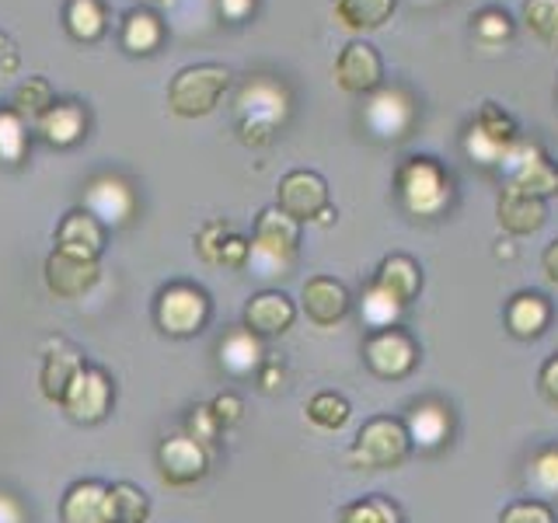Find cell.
Masks as SVG:
<instances>
[{
  "label": "cell",
  "mask_w": 558,
  "mask_h": 523,
  "mask_svg": "<svg viewBox=\"0 0 558 523\" xmlns=\"http://www.w3.org/2000/svg\"><path fill=\"white\" fill-rule=\"evenodd\" d=\"M234 112H238V133L244 144L266 147L272 144V136L283 130V122L290 115V95L276 77L258 74L238 92Z\"/></svg>",
  "instance_id": "6da1fadb"
},
{
  "label": "cell",
  "mask_w": 558,
  "mask_h": 523,
  "mask_svg": "<svg viewBox=\"0 0 558 523\" xmlns=\"http://www.w3.org/2000/svg\"><path fill=\"white\" fill-rule=\"evenodd\" d=\"M231 92V70L220 63L182 66L168 84V109L182 119L209 115Z\"/></svg>",
  "instance_id": "7a4b0ae2"
},
{
  "label": "cell",
  "mask_w": 558,
  "mask_h": 523,
  "mask_svg": "<svg viewBox=\"0 0 558 523\" xmlns=\"http://www.w3.org/2000/svg\"><path fill=\"white\" fill-rule=\"evenodd\" d=\"M398 192L409 214L415 217H440L453 199L450 174L433 161V157H409L398 168Z\"/></svg>",
  "instance_id": "3957f363"
},
{
  "label": "cell",
  "mask_w": 558,
  "mask_h": 523,
  "mask_svg": "<svg viewBox=\"0 0 558 523\" xmlns=\"http://www.w3.org/2000/svg\"><path fill=\"white\" fill-rule=\"evenodd\" d=\"M409 450H412L409 426L401 418L377 415L356 433L353 447H349V464L363 471H388L405 461Z\"/></svg>",
  "instance_id": "277c9868"
},
{
  "label": "cell",
  "mask_w": 558,
  "mask_h": 523,
  "mask_svg": "<svg viewBox=\"0 0 558 523\" xmlns=\"http://www.w3.org/2000/svg\"><path fill=\"white\" fill-rule=\"evenodd\" d=\"M296 244H301V223L279 206H266L255 220L248 266H258L262 276H283V269L296 258Z\"/></svg>",
  "instance_id": "5b68a950"
},
{
  "label": "cell",
  "mask_w": 558,
  "mask_h": 523,
  "mask_svg": "<svg viewBox=\"0 0 558 523\" xmlns=\"http://www.w3.org/2000/svg\"><path fill=\"white\" fill-rule=\"evenodd\" d=\"M209 293L196 283H168L154 301V321L171 339L199 336L209 321Z\"/></svg>",
  "instance_id": "8992f818"
},
{
  "label": "cell",
  "mask_w": 558,
  "mask_h": 523,
  "mask_svg": "<svg viewBox=\"0 0 558 523\" xmlns=\"http://www.w3.org/2000/svg\"><path fill=\"white\" fill-rule=\"evenodd\" d=\"M499 171L506 174V188L527 192V196H541V199L558 192V168H551V161L534 144L513 139L510 150L502 154Z\"/></svg>",
  "instance_id": "52a82bcc"
},
{
  "label": "cell",
  "mask_w": 558,
  "mask_h": 523,
  "mask_svg": "<svg viewBox=\"0 0 558 523\" xmlns=\"http://www.w3.org/2000/svg\"><path fill=\"white\" fill-rule=\"evenodd\" d=\"M112 401H116V384H112V377L105 374L101 366H87L84 363V370L66 388L60 405H63V412L70 418H74V423L95 426V423H101L105 415H109Z\"/></svg>",
  "instance_id": "ba28073f"
},
{
  "label": "cell",
  "mask_w": 558,
  "mask_h": 523,
  "mask_svg": "<svg viewBox=\"0 0 558 523\" xmlns=\"http://www.w3.org/2000/svg\"><path fill=\"white\" fill-rule=\"evenodd\" d=\"M43 279L52 296H60V301H77V296L95 290V283L101 279V266H98V258H84V255H70V252L52 248L46 255Z\"/></svg>",
  "instance_id": "9c48e42d"
},
{
  "label": "cell",
  "mask_w": 558,
  "mask_h": 523,
  "mask_svg": "<svg viewBox=\"0 0 558 523\" xmlns=\"http://www.w3.org/2000/svg\"><path fill=\"white\" fill-rule=\"evenodd\" d=\"M276 206L290 214L296 223H307V220H318L322 209H328V185L318 171H304L296 168L290 171L283 182L276 188Z\"/></svg>",
  "instance_id": "30bf717a"
},
{
  "label": "cell",
  "mask_w": 558,
  "mask_h": 523,
  "mask_svg": "<svg viewBox=\"0 0 558 523\" xmlns=\"http://www.w3.org/2000/svg\"><path fill=\"white\" fill-rule=\"evenodd\" d=\"M415 356H418L415 342L401 328H377L363 345L366 366H371V370L384 380H398V377L412 374Z\"/></svg>",
  "instance_id": "8fae6325"
},
{
  "label": "cell",
  "mask_w": 558,
  "mask_h": 523,
  "mask_svg": "<svg viewBox=\"0 0 558 523\" xmlns=\"http://www.w3.org/2000/svg\"><path fill=\"white\" fill-rule=\"evenodd\" d=\"M157 467H161V478L174 488H189L196 485L206 471H209V450L196 443L192 436H168V440L157 447Z\"/></svg>",
  "instance_id": "7c38bea8"
},
{
  "label": "cell",
  "mask_w": 558,
  "mask_h": 523,
  "mask_svg": "<svg viewBox=\"0 0 558 523\" xmlns=\"http://www.w3.org/2000/svg\"><path fill=\"white\" fill-rule=\"evenodd\" d=\"M336 81L349 95H371L384 81V60L371 42H349L336 60Z\"/></svg>",
  "instance_id": "4fadbf2b"
},
{
  "label": "cell",
  "mask_w": 558,
  "mask_h": 523,
  "mask_svg": "<svg viewBox=\"0 0 558 523\" xmlns=\"http://www.w3.org/2000/svg\"><path fill=\"white\" fill-rule=\"evenodd\" d=\"M109 244V227H105L92 209H70L57 227V248L84 258H101Z\"/></svg>",
  "instance_id": "5bb4252c"
},
{
  "label": "cell",
  "mask_w": 558,
  "mask_h": 523,
  "mask_svg": "<svg viewBox=\"0 0 558 523\" xmlns=\"http://www.w3.org/2000/svg\"><path fill=\"white\" fill-rule=\"evenodd\" d=\"M293 318H296V307L290 296L279 290H262L244 304V328L258 339L283 336V331H290Z\"/></svg>",
  "instance_id": "9a60e30c"
},
{
  "label": "cell",
  "mask_w": 558,
  "mask_h": 523,
  "mask_svg": "<svg viewBox=\"0 0 558 523\" xmlns=\"http://www.w3.org/2000/svg\"><path fill=\"white\" fill-rule=\"evenodd\" d=\"M35 133H39L49 147H77L87 136V109L81 101H52L49 109L35 119Z\"/></svg>",
  "instance_id": "2e32d148"
},
{
  "label": "cell",
  "mask_w": 558,
  "mask_h": 523,
  "mask_svg": "<svg viewBox=\"0 0 558 523\" xmlns=\"http://www.w3.org/2000/svg\"><path fill=\"white\" fill-rule=\"evenodd\" d=\"M301 307L304 314L322 328L339 325L345 314H349V293L339 279L331 276H311L304 290H301Z\"/></svg>",
  "instance_id": "e0dca14e"
},
{
  "label": "cell",
  "mask_w": 558,
  "mask_h": 523,
  "mask_svg": "<svg viewBox=\"0 0 558 523\" xmlns=\"http://www.w3.org/2000/svg\"><path fill=\"white\" fill-rule=\"evenodd\" d=\"M63 523H109V485L98 478H84L66 488L60 502Z\"/></svg>",
  "instance_id": "ac0fdd59"
},
{
  "label": "cell",
  "mask_w": 558,
  "mask_h": 523,
  "mask_svg": "<svg viewBox=\"0 0 558 523\" xmlns=\"http://www.w3.org/2000/svg\"><path fill=\"white\" fill-rule=\"evenodd\" d=\"M165 17L157 14L154 8H133L122 17V28H119V46L130 52V57H150L165 46Z\"/></svg>",
  "instance_id": "d6986e66"
},
{
  "label": "cell",
  "mask_w": 558,
  "mask_h": 523,
  "mask_svg": "<svg viewBox=\"0 0 558 523\" xmlns=\"http://www.w3.org/2000/svg\"><path fill=\"white\" fill-rule=\"evenodd\" d=\"M496 214H499V223L510 234H534L545 227L548 206L541 196H527V192H517V188H502L499 203H496Z\"/></svg>",
  "instance_id": "ffe728a7"
},
{
  "label": "cell",
  "mask_w": 558,
  "mask_h": 523,
  "mask_svg": "<svg viewBox=\"0 0 558 523\" xmlns=\"http://www.w3.org/2000/svg\"><path fill=\"white\" fill-rule=\"evenodd\" d=\"M366 122L377 136H405V130L415 122V105L405 92H380L366 105Z\"/></svg>",
  "instance_id": "44dd1931"
},
{
  "label": "cell",
  "mask_w": 558,
  "mask_h": 523,
  "mask_svg": "<svg viewBox=\"0 0 558 523\" xmlns=\"http://www.w3.org/2000/svg\"><path fill=\"white\" fill-rule=\"evenodd\" d=\"M374 287L384 290L391 301H398L401 307H405L409 301H415L418 287H423V272H418V266L409 255H388L380 262L377 276H374Z\"/></svg>",
  "instance_id": "7402d4cb"
},
{
  "label": "cell",
  "mask_w": 558,
  "mask_h": 523,
  "mask_svg": "<svg viewBox=\"0 0 558 523\" xmlns=\"http://www.w3.org/2000/svg\"><path fill=\"white\" fill-rule=\"evenodd\" d=\"M84 370V356L77 353V349L70 345H57L52 353H46L43 360V374H39V388L49 401H63L66 388L74 384V377Z\"/></svg>",
  "instance_id": "603a6c76"
},
{
  "label": "cell",
  "mask_w": 558,
  "mask_h": 523,
  "mask_svg": "<svg viewBox=\"0 0 558 523\" xmlns=\"http://www.w3.org/2000/svg\"><path fill=\"white\" fill-rule=\"evenodd\" d=\"M63 25L74 42L95 46L109 32V11L101 0H66L63 4Z\"/></svg>",
  "instance_id": "cb8c5ba5"
},
{
  "label": "cell",
  "mask_w": 558,
  "mask_h": 523,
  "mask_svg": "<svg viewBox=\"0 0 558 523\" xmlns=\"http://www.w3.org/2000/svg\"><path fill=\"white\" fill-rule=\"evenodd\" d=\"M551 321V304L541 293H517L506 307V325L517 339H537Z\"/></svg>",
  "instance_id": "d4e9b609"
},
{
  "label": "cell",
  "mask_w": 558,
  "mask_h": 523,
  "mask_svg": "<svg viewBox=\"0 0 558 523\" xmlns=\"http://www.w3.org/2000/svg\"><path fill=\"white\" fill-rule=\"evenodd\" d=\"M398 0H336L331 14L345 32H374L384 22H391Z\"/></svg>",
  "instance_id": "484cf974"
},
{
  "label": "cell",
  "mask_w": 558,
  "mask_h": 523,
  "mask_svg": "<svg viewBox=\"0 0 558 523\" xmlns=\"http://www.w3.org/2000/svg\"><path fill=\"white\" fill-rule=\"evenodd\" d=\"M150 496L133 482L109 485V523H147Z\"/></svg>",
  "instance_id": "4316f807"
},
{
  "label": "cell",
  "mask_w": 558,
  "mask_h": 523,
  "mask_svg": "<svg viewBox=\"0 0 558 523\" xmlns=\"http://www.w3.org/2000/svg\"><path fill=\"white\" fill-rule=\"evenodd\" d=\"M28 122L17 115L11 105L8 109H0V165H11L17 168L28 157Z\"/></svg>",
  "instance_id": "83f0119b"
},
{
  "label": "cell",
  "mask_w": 558,
  "mask_h": 523,
  "mask_svg": "<svg viewBox=\"0 0 558 523\" xmlns=\"http://www.w3.org/2000/svg\"><path fill=\"white\" fill-rule=\"evenodd\" d=\"M52 101H57V95H52V84H49L46 77L35 74V77H25L22 84L14 87V95H11V109H14V112L22 115V119L28 122V126H32V122L39 119Z\"/></svg>",
  "instance_id": "f1b7e54d"
},
{
  "label": "cell",
  "mask_w": 558,
  "mask_h": 523,
  "mask_svg": "<svg viewBox=\"0 0 558 523\" xmlns=\"http://www.w3.org/2000/svg\"><path fill=\"white\" fill-rule=\"evenodd\" d=\"M409 436H412V443L440 447L447 436H450V415L440 405L412 409V415H409Z\"/></svg>",
  "instance_id": "f546056e"
},
{
  "label": "cell",
  "mask_w": 558,
  "mask_h": 523,
  "mask_svg": "<svg viewBox=\"0 0 558 523\" xmlns=\"http://www.w3.org/2000/svg\"><path fill=\"white\" fill-rule=\"evenodd\" d=\"M258 356H262V349H258V336H252L248 328H238L231 331V336L223 339L220 345V360L223 366L231 374H248L258 366Z\"/></svg>",
  "instance_id": "4dcf8cb0"
},
{
  "label": "cell",
  "mask_w": 558,
  "mask_h": 523,
  "mask_svg": "<svg viewBox=\"0 0 558 523\" xmlns=\"http://www.w3.org/2000/svg\"><path fill=\"white\" fill-rule=\"evenodd\" d=\"M475 130L478 136H485L488 144H496V147H502V150H510V144L517 139V126H513V119L506 115L499 105H482V112H478V119H475Z\"/></svg>",
  "instance_id": "1f68e13d"
},
{
  "label": "cell",
  "mask_w": 558,
  "mask_h": 523,
  "mask_svg": "<svg viewBox=\"0 0 558 523\" xmlns=\"http://www.w3.org/2000/svg\"><path fill=\"white\" fill-rule=\"evenodd\" d=\"M307 418L318 429H328V433H336L345 426V418H349V401L336 391H322V394H314L307 401Z\"/></svg>",
  "instance_id": "d6a6232c"
},
{
  "label": "cell",
  "mask_w": 558,
  "mask_h": 523,
  "mask_svg": "<svg viewBox=\"0 0 558 523\" xmlns=\"http://www.w3.org/2000/svg\"><path fill=\"white\" fill-rule=\"evenodd\" d=\"M339 523H401V513L395 502L380 496H366V499L349 502L339 513Z\"/></svg>",
  "instance_id": "836d02e7"
},
{
  "label": "cell",
  "mask_w": 558,
  "mask_h": 523,
  "mask_svg": "<svg viewBox=\"0 0 558 523\" xmlns=\"http://www.w3.org/2000/svg\"><path fill=\"white\" fill-rule=\"evenodd\" d=\"M523 22L541 42L558 46V0H527L523 4Z\"/></svg>",
  "instance_id": "e575fe53"
},
{
  "label": "cell",
  "mask_w": 558,
  "mask_h": 523,
  "mask_svg": "<svg viewBox=\"0 0 558 523\" xmlns=\"http://www.w3.org/2000/svg\"><path fill=\"white\" fill-rule=\"evenodd\" d=\"M527 485L537 496H558V450H541L527 464Z\"/></svg>",
  "instance_id": "d590c367"
},
{
  "label": "cell",
  "mask_w": 558,
  "mask_h": 523,
  "mask_svg": "<svg viewBox=\"0 0 558 523\" xmlns=\"http://www.w3.org/2000/svg\"><path fill=\"white\" fill-rule=\"evenodd\" d=\"M231 223L227 220H209L199 227V234H196V252L203 262H209V266H220V252H223V241L231 238Z\"/></svg>",
  "instance_id": "8d00e7d4"
},
{
  "label": "cell",
  "mask_w": 558,
  "mask_h": 523,
  "mask_svg": "<svg viewBox=\"0 0 558 523\" xmlns=\"http://www.w3.org/2000/svg\"><path fill=\"white\" fill-rule=\"evenodd\" d=\"M398 311H401V304H398V301H391L388 293L377 290L374 283L366 287V296H363V314H366V321H371L374 328H395Z\"/></svg>",
  "instance_id": "74e56055"
},
{
  "label": "cell",
  "mask_w": 558,
  "mask_h": 523,
  "mask_svg": "<svg viewBox=\"0 0 558 523\" xmlns=\"http://www.w3.org/2000/svg\"><path fill=\"white\" fill-rule=\"evenodd\" d=\"M475 35H478V42L485 46H499L506 42L513 35V22H510V14L506 11H482L475 17Z\"/></svg>",
  "instance_id": "f35d334b"
},
{
  "label": "cell",
  "mask_w": 558,
  "mask_h": 523,
  "mask_svg": "<svg viewBox=\"0 0 558 523\" xmlns=\"http://www.w3.org/2000/svg\"><path fill=\"white\" fill-rule=\"evenodd\" d=\"M499 523H558V520H555L548 502H541V499H520V502L506 506Z\"/></svg>",
  "instance_id": "ab89813d"
},
{
  "label": "cell",
  "mask_w": 558,
  "mask_h": 523,
  "mask_svg": "<svg viewBox=\"0 0 558 523\" xmlns=\"http://www.w3.org/2000/svg\"><path fill=\"white\" fill-rule=\"evenodd\" d=\"M206 409H209V415H214V423L220 429H231V426H238L241 418H244V401L238 394H231V391L217 394Z\"/></svg>",
  "instance_id": "60d3db41"
},
{
  "label": "cell",
  "mask_w": 558,
  "mask_h": 523,
  "mask_svg": "<svg viewBox=\"0 0 558 523\" xmlns=\"http://www.w3.org/2000/svg\"><path fill=\"white\" fill-rule=\"evenodd\" d=\"M217 433H220V426L214 423L209 409H192V415H189V433L185 436H192V440L203 443L209 450V447L217 443Z\"/></svg>",
  "instance_id": "b9f144b4"
},
{
  "label": "cell",
  "mask_w": 558,
  "mask_h": 523,
  "mask_svg": "<svg viewBox=\"0 0 558 523\" xmlns=\"http://www.w3.org/2000/svg\"><path fill=\"white\" fill-rule=\"evenodd\" d=\"M248 262H252V241H244L241 234H231L223 241V252H220L223 269H244Z\"/></svg>",
  "instance_id": "7bdbcfd3"
},
{
  "label": "cell",
  "mask_w": 558,
  "mask_h": 523,
  "mask_svg": "<svg viewBox=\"0 0 558 523\" xmlns=\"http://www.w3.org/2000/svg\"><path fill=\"white\" fill-rule=\"evenodd\" d=\"M217 8H220V14H223V22L241 25V22H248V17L255 14L258 0H217Z\"/></svg>",
  "instance_id": "ee69618b"
},
{
  "label": "cell",
  "mask_w": 558,
  "mask_h": 523,
  "mask_svg": "<svg viewBox=\"0 0 558 523\" xmlns=\"http://www.w3.org/2000/svg\"><path fill=\"white\" fill-rule=\"evenodd\" d=\"M537 384H541V394H545L548 405H555V409H558V356H551L545 366H541Z\"/></svg>",
  "instance_id": "f6af8a7d"
},
{
  "label": "cell",
  "mask_w": 558,
  "mask_h": 523,
  "mask_svg": "<svg viewBox=\"0 0 558 523\" xmlns=\"http://www.w3.org/2000/svg\"><path fill=\"white\" fill-rule=\"evenodd\" d=\"M17 66H22V57H17V46L11 42V35L0 32V77H14Z\"/></svg>",
  "instance_id": "bcb514c9"
},
{
  "label": "cell",
  "mask_w": 558,
  "mask_h": 523,
  "mask_svg": "<svg viewBox=\"0 0 558 523\" xmlns=\"http://www.w3.org/2000/svg\"><path fill=\"white\" fill-rule=\"evenodd\" d=\"M541 266H545V272H548L551 283H558V238L548 244L545 255H541Z\"/></svg>",
  "instance_id": "7dc6e473"
},
{
  "label": "cell",
  "mask_w": 558,
  "mask_h": 523,
  "mask_svg": "<svg viewBox=\"0 0 558 523\" xmlns=\"http://www.w3.org/2000/svg\"><path fill=\"white\" fill-rule=\"evenodd\" d=\"M415 8H436V4H444V0H412Z\"/></svg>",
  "instance_id": "c3c4849f"
},
{
  "label": "cell",
  "mask_w": 558,
  "mask_h": 523,
  "mask_svg": "<svg viewBox=\"0 0 558 523\" xmlns=\"http://www.w3.org/2000/svg\"><path fill=\"white\" fill-rule=\"evenodd\" d=\"M144 4H171V0H144Z\"/></svg>",
  "instance_id": "681fc988"
}]
</instances>
